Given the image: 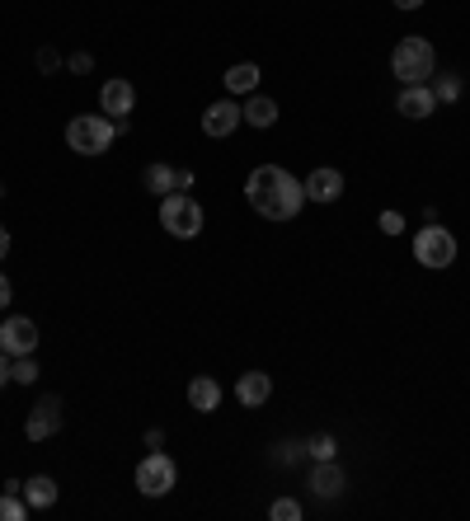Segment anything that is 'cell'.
<instances>
[{
	"instance_id": "obj_12",
	"label": "cell",
	"mask_w": 470,
	"mask_h": 521,
	"mask_svg": "<svg viewBox=\"0 0 470 521\" xmlns=\"http://www.w3.org/2000/svg\"><path fill=\"white\" fill-rule=\"evenodd\" d=\"M344 198V174L339 169H311V179H306V202H339Z\"/></svg>"
},
{
	"instance_id": "obj_8",
	"label": "cell",
	"mask_w": 470,
	"mask_h": 521,
	"mask_svg": "<svg viewBox=\"0 0 470 521\" xmlns=\"http://www.w3.org/2000/svg\"><path fill=\"white\" fill-rule=\"evenodd\" d=\"M62 432V395H47L33 404L29 423H24V437L29 442H47V437H57Z\"/></svg>"
},
{
	"instance_id": "obj_29",
	"label": "cell",
	"mask_w": 470,
	"mask_h": 521,
	"mask_svg": "<svg viewBox=\"0 0 470 521\" xmlns=\"http://www.w3.org/2000/svg\"><path fill=\"white\" fill-rule=\"evenodd\" d=\"M146 446H151V451H160V446H165V432L151 428V432H146Z\"/></svg>"
},
{
	"instance_id": "obj_30",
	"label": "cell",
	"mask_w": 470,
	"mask_h": 521,
	"mask_svg": "<svg viewBox=\"0 0 470 521\" xmlns=\"http://www.w3.org/2000/svg\"><path fill=\"white\" fill-rule=\"evenodd\" d=\"M10 385V353H0V390Z\"/></svg>"
},
{
	"instance_id": "obj_20",
	"label": "cell",
	"mask_w": 470,
	"mask_h": 521,
	"mask_svg": "<svg viewBox=\"0 0 470 521\" xmlns=\"http://www.w3.org/2000/svg\"><path fill=\"white\" fill-rule=\"evenodd\" d=\"M428 85H433V94H438V104H456V99H461V90H466V85H461V76H433Z\"/></svg>"
},
{
	"instance_id": "obj_16",
	"label": "cell",
	"mask_w": 470,
	"mask_h": 521,
	"mask_svg": "<svg viewBox=\"0 0 470 521\" xmlns=\"http://www.w3.org/2000/svg\"><path fill=\"white\" fill-rule=\"evenodd\" d=\"M141 184H146V193H156V198H170V193H179V169H170V165H146Z\"/></svg>"
},
{
	"instance_id": "obj_13",
	"label": "cell",
	"mask_w": 470,
	"mask_h": 521,
	"mask_svg": "<svg viewBox=\"0 0 470 521\" xmlns=\"http://www.w3.org/2000/svg\"><path fill=\"white\" fill-rule=\"evenodd\" d=\"M344 489H348V475L334 465V456L315 460V470H311V493H315V498H339Z\"/></svg>"
},
{
	"instance_id": "obj_18",
	"label": "cell",
	"mask_w": 470,
	"mask_h": 521,
	"mask_svg": "<svg viewBox=\"0 0 470 521\" xmlns=\"http://www.w3.org/2000/svg\"><path fill=\"white\" fill-rule=\"evenodd\" d=\"M221 80H226L231 99H235V94H254V90H259V66H254V62H235Z\"/></svg>"
},
{
	"instance_id": "obj_31",
	"label": "cell",
	"mask_w": 470,
	"mask_h": 521,
	"mask_svg": "<svg viewBox=\"0 0 470 521\" xmlns=\"http://www.w3.org/2000/svg\"><path fill=\"white\" fill-rule=\"evenodd\" d=\"M5 254H10V230L0 226V259H5Z\"/></svg>"
},
{
	"instance_id": "obj_22",
	"label": "cell",
	"mask_w": 470,
	"mask_h": 521,
	"mask_svg": "<svg viewBox=\"0 0 470 521\" xmlns=\"http://www.w3.org/2000/svg\"><path fill=\"white\" fill-rule=\"evenodd\" d=\"M10 381L33 385L38 381V362H33V357H10Z\"/></svg>"
},
{
	"instance_id": "obj_26",
	"label": "cell",
	"mask_w": 470,
	"mask_h": 521,
	"mask_svg": "<svg viewBox=\"0 0 470 521\" xmlns=\"http://www.w3.org/2000/svg\"><path fill=\"white\" fill-rule=\"evenodd\" d=\"M334 456V437H315V460H329Z\"/></svg>"
},
{
	"instance_id": "obj_6",
	"label": "cell",
	"mask_w": 470,
	"mask_h": 521,
	"mask_svg": "<svg viewBox=\"0 0 470 521\" xmlns=\"http://www.w3.org/2000/svg\"><path fill=\"white\" fill-rule=\"evenodd\" d=\"M174 484H179V470H174V460L165 451H151L137 465V489L146 498H165V493H174Z\"/></svg>"
},
{
	"instance_id": "obj_19",
	"label": "cell",
	"mask_w": 470,
	"mask_h": 521,
	"mask_svg": "<svg viewBox=\"0 0 470 521\" xmlns=\"http://www.w3.org/2000/svg\"><path fill=\"white\" fill-rule=\"evenodd\" d=\"M19 493H24V503H29V507H38V512H43V507H52V503H57V479L33 475V479H29V484H24V489H19Z\"/></svg>"
},
{
	"instance_id": "obj_33",
	"label": "cell",
	"mask_w": 470,
	"mask_h": 521,
	"mask_svg": "<svg viewBox=\"0 0 470 521\" xmlns=\"http://www.w3.org/2000/svg\"><path fill=\"white\" fill-rule=\"evenodd\" d=\"M0 198H5V184H0Z\"/></svg>"
},
{
	"instance_id": "obj_4",
	"label": "cell",
	"mask_w": 470,
	"mask_h": 521,
	"mask_svg": "<svg viewBox=\"0 0 470 521\" xmlns=\"http://www.w3.org/2000/svg\"><path fill=\"white\" fill-rule=\"evenodd\" d=\"M160 226L170 230L174 240H193V235H203V207H198V198H188V193L160 198Z\"/></svg>"
},
{
	"instance_id": "obj_7",
	"label": "cell",
	"mask_w": 470,
	"mask_h": 521,
	"mask_svg": "<svg viewBox=\"0 0 470 521\" xmlns=\"http://www.w3.org/2000/svg\"><path fill=\"white\" fill-rule=\"evenodd\" d=\"M33 348H38V324L29 315H10V320L0 324V353L33 357Z\"/></svg>"
},
{
	"instance_id": "obj_32",
	"label": "cell",
	"mask_w": 470,
	"mask_h": 521,
	"mask_svg": "<svg viewBox=\"0 0 470 521\" xmlns=\"http://www.w3.org/2000/svg\"><path fill=\"white\" fill-rule=\"evenodd\" d=\"M395 5H400V10H419L423 0H395Z\"/></svg>"
},
{
	"instance_id": "obj_17",
	"label": "cell",
	"mask_w": 470,
	"mask_h": 521,
	"mask_svg": "<svg viewBox=\"0 0 470 521\" xmlns=\"http://www.w3.org/2000/svg\"><path fill=\"white\" fill-rule=\"evenodd\" d=\"M240 118H245L250 127H273V123H278V104H273L268 94L254 90V94H250V104L240 108Z\"/></svg>"
},
{
	"instance_id": "obj_3",
	"label": "cell",
	"mask_w": 470,
	"mask_h": 521,
	"mask_svg": "<svg viewBox=\"0 0 470 521\" xmlns=\"http://www.w3.org/2000/svg\"><path fill=\"white\" fill-rule=\"evenodd\" d=\"M118 137V123H113L109 113H80L66 123V146L76 155H104Z\"/></svg>"
},
{
	"instance_id": "obj_27",
	"label": "cell",
	"mask_w": 470,
	"mask_h": 521,
	"mask_svg": "<svg viewBox=\"0 0 470 521\" xmlns=\"http://www.w3.org/2000/svg\"><path fill=\"white\" fill-rule=\"evenodd\" d=\"M10 301H15V287H10V277L0 273V310L10 306Z\"/></svg>"
},
{
	"instance_id": "obj_9",
	"label": "cell",
	"mask_w": 470,
	"mask_h": 521,
	"mask_svg": "<svg viewBox=\"0 0 470 521\" xmlns=\"http://www.w3.org/2000/svg\"><path fill=\"white\" fill-rule=\"evenodd\" d=\"M99 108L109 113L113 123H127V113L137 108V90H132V80H123V76L104 80V90H99Z\"/></svg>"
},
{
	"instance_id": "obj_1",
	"label": "cell",
	"mask_w": 470,
	"mask_h": 521,
	"mask_svg": "<svg viewBox=\"0 0 470 521\" xmlns=\"http://www.w3.org/2000/svg\"><path fill=\"white\" fill-rule=\"evenodd\" d=\"M245 198L264 221H292L306 207V184L292 179L282 165H259L245 179Z\"/></svg>"
},
{
	"instance_id": "obj_23",
	"label": "cell",
	"mask_w": 470,
	"mask_h": 521,
	"mask_svg": "<svg viewBox=\"0 0 470 521\" xmlns=\"http://www.w3.org/2000/svg\"><path fill=\"white\" fill-rule=\"evenodd\" d=\"M268 517H273V521H301V503H297V498H273Z\"/></svg>"
},
{
	"instance_id": "obj_11",
	"label": "cell",
	"mask_w": 470,
	"mask_h": 521,
	"mask_svg": "<svg viewBox=\"0 0 470 521\" xmlns=\"http://www.w3.org/2000/svg\"><path fill=\"white\" fill-rule=\"evenodd\" d=\"M240 123H245V118H240V104H235V99H217V104H207V113H203L207 137H231Z\"/></svg>"
},
{
	"instance_id": "obj_28",
	"label": "cell",
	"mask_w": 470,
	"mask_h": 521,
	"mask_svg": "<svg viewBox=\"0 0 470 521\" xmlns=\"http://www.w3.org/2000/svg\"><path fill=\"white\" fill-rule=\"evenodd\" d=\"M90 66H94V57H90V52H76V57H71V71H80V76H85Z\"/></svg>"
},
{
	"instance_id": "obj_5",
	"label": "cell",
	"mask_w": 470,
	"mask_h": 521,
	"mask_svg": "<svg viewBox=\"0 0 470 521\" xmlns=\"http://www.w3.org/2000/svg\"><path fill=\"white\" fill-rule=\"evenodd\" d=\"M414 259L423 263V268H452L456 263V235L447 226H423L419 235H414Z\"/></svg>"
},
{
	"instance_id": "obj_2",
	"label": "cell",
	"mask_w": 470,
	"mask_h": 521,
	"mask_svg": "<svg viewBox=\"0 0 470 521\" xmlns=\"http://www.w3.org/2000/svg\"><path fill=\"white\" fill-rule=\"evenodd\" d=\"M391 76L400 85H428V80L438 76V52L433 43L423 38V33H405L391 52Z\"/></svg>"
},
{
	"instance_id": "obj_24",
	"label": "cell",
	"mask_w": 470,
	"mask_h": 521,
	"mask_svg": "<svg viewBox=\"0 0 470 521\" xmlns=\"http://www.w3.org/2000/svg\"><path fill=\"white\" fill-rule=\"evenodd\" d=\"M376 226L386 230V235H400V230H405V216H400V212H381V221H376Z\"/></svg>"
},
{
	"instance_id": "obj_25",
	"label": "cell",
	"mask_w": 470,
	"mask_h": 521,
	"mask_svg": "<svg viewBox=\"0 0 470 521\" xmlns=\"http://www.w3.org/2000/svg\"><path fill=\"white\" fill-rule=\"evenodd\" d=\"M57 66H62V57H57L52 47H43V52H38V71H43V76H52Z\"/></svg>"
},
{
	"instance_id": "obj_21",
	"label": "cell",
	"mask_w": 470,
	"mask_h": 521,
	"mask_svg": "<svg viewBox=\"0 0 470 521\" xmlns=\"http://www.w3.org/2000/svg\"><path fill=\"white\" fill-rule=\"evenodd\" d=\"M29 517V503H24V493H10L5 489V498H0V521H24Z\"/></svg>"
},
{
	"instance_id": "obj_15",
	"label": "cell",
	"mask_w": 470,
	"mask_h": 521,
	"mask_svg": "<svg viewBox=\"0 0 470 521\" xmlns=\"http://www.w3.org/2000/svg\"><path fill=\"white\" fill-rule=\"evenodd\" d=\"M188 404H193L198 414H217V409H221L217 376H193V381H188Z\"/></svg>"
},
{
	"instance_id": "obj_10",
	"label": "cell",
	"mask_w": 470,
	"mask_h": 521,
	"mask_svg": "<svg viewBox=\"0 0 470 521\" xmlns=\"http://www.w3.org/2000/svg\"><path fill=\"white\" fill-rule=\"evenodd\" d=\"M395 113H400V118H414V123H419V118H433V113H438L433 85H405L400 99H395Z\"/></svg>"
},
{
	"instance_id": "obj_14",
	"label": "cell",
	"mask_w": 470,
	"mask_h": 521,
	"mask_svg": "<svg viewBox=\"0 0 470 521\" xmlns=\"http://www.w3.org/2000/svg\"><path fill=\"white\" fill-rule=\"evenodd\" d=\"M268 395H273V376H268V371H245V376L235 381V399H240L245 409L268 404Z\"/></svg>"
}]
</instances>
